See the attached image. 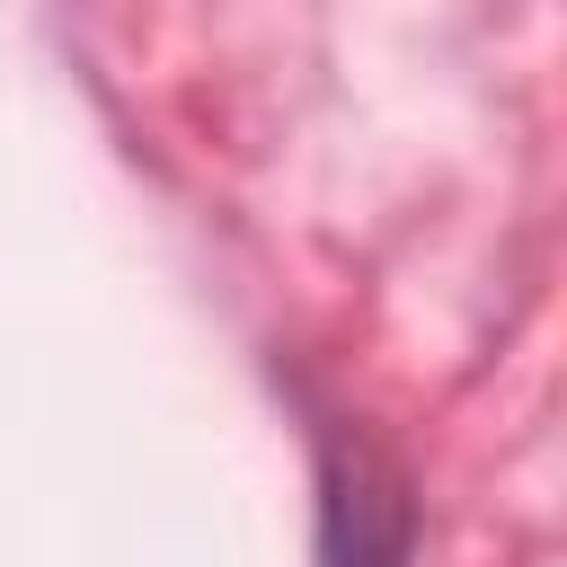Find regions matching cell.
I'll list each match as a JSON object with an SVG mask.
<instances>
[{"instance_id":"6da1fadb","label":"cell","mask_w":567,"mask_h":567,"mask_svg":"<svg viewBox=\"0 0 567 567\" xmlns=\"http://www.w3.org/2000/svg\"><path fill=\"white\" fill-rule=\"evenodd\" d=\"M416 505L390 452L328 425L319 434V567H408Z\"/></svg>"}]
</instances>
